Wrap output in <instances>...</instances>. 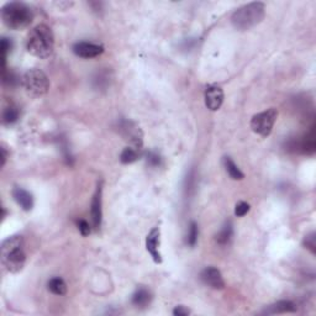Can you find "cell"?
I'll return each mask as SVG.
<instances>
[{"label": "cell", "mask_w": 316, "mask_h": 316, "mask_svg": "<svg viewBox=\"0 0 316 316\" xmlns=\"http://www.w3.org/2000/svg\"><path fill=\"white\" fill-rule=\"evenodd\" d=\"M1 166H4L5 162H6V157H7V153H6V150H5V147H1Z\"/></svg>", "instance_id": "obj_29"}, {"label": "cell", "mask_w": 316, "mask_h": 316, "mask_svg": "<svg viewBox=\"0 0 316 316\" xmlns=\"http://www.w3.org/2000/svg\"><path fill=\"white\" fill-rule=\"evenodd\" d=\"M73 52L78 57L82 58H95L104 52V47L92 42H78L73 46Z\"/></svg>", "instance_id": "obj_12"}, {"label": "cell", "mask_w": 316, "mask_h": 316, "mask_svg": "<svg viewBox=\"0 0 316 316\" xmlns=\"http://www.w3.org/2000/svg\"><path fill=\"white\" fill-rule=\"evenodd\" d=\"M304 246L307 247L308 250H310L313 254L316 253V242H315V234H314V232H313V234H310V235H308V236H305Z\"/></svg>", "instance_id": "obj_25"}, {"label": "cell", "mask_w": 316, "mask_h": 316, "mask_svg": "<svg viewBox=\"0 0 316 316\" xmlns=\"http://www.w3.org/2000/svg\"><path fill=\"white\" fill-rule=\"evenodd\" d=\"M205 105L210 111H217L224 103V90L219 85H208L204 93Z\"/></svg>", "instance_id": "obj_9"}, {"label": "cell", "mask_w": 316, "mask_h": 316, "mask_svg": "<svg viewBox=\"0 0 316 316\" xmlns=\"http://www.w3.org/2000/svg\"><path fill=\"white\" fill-rule=\"evenodd\" d=\"M2 82H4V84L9 85V87H16V85L21 82V79H20V77L17 75L16 72H14V70L11 69H5L2 70Z\"/></svg>", "instance_id": "obj_21"}, {"label": "cell", "mask_w": 316, "mask_h": 316, "mask_svg": "<svg viewBox=\"0 0 316 316\" xmlns=\"http://www.w3.org/2000/svg\"><path fill=\"white\" fill-rule=\"evenodd\" d=\"M1 20L7 29L19 31L30 26L34 20V12L25 2L11 1L1 7Z\"/></svg>", "instance_id": "obj_3"}, {"label": "cell", "mask_w": 316, "mask_h": 316, "mask_svg": "<svg viewBox=\"0 0 316 316\" xmlns=\"http://www.w3.org/2000/svg\"><path fill=\"white\" fill-rule=\"evenodd\" d=\"M151 300H152V294L145 287L137 288L132 295V304L136 308H146L150 304Z\"/></svg>", "instance_id": "obj_14"}, {"label": "cell", "mask_w": 316, "mask_h": 316, "mask_svg": "<svg viewBox=\"0 0 316 316\" xmlns=\"http://www.w3.org/2000/svg\"><path fill=\"white\" fill-rule=\"evenodd\" d=\"M27 51L40 60H46L55 50V36L51 27L45 24L35 26L30 31L26 41Z\"/></svg>", "instance_id": "obj_1"}, {"label": "cell", "mask_w": 316, "mask_h": 316, "mask_svg": "<svg viewBox=\"0 0 316 316\" xmlns=\"http://www.w3.org/2000/svg\"><path fill=\"white\" fill-rule=\"evenodd\" d=\"M201 280L212 289L221 290L225 288V280L221 272L215 267H206L200 274Z\"/></svg>", "instance_id": "obj_10"}, {"label": "cell", "mask_w": 316, "mask_h": 316, "mask_svg": "<svg viewBox=\"0 0 316 316\" xmlns=\"http://www.w3.org/2000/svg\"><path fill=\"white\" fill-rule=\"evenodd\" d=\"M265 6L263 2L254 1L239 7L232 14L231 22L234 27L240 31H246L258 25L264 19Z\"/></svg>", "instance_id": "obj_4"}, {"label": "cell", "mask_w": 316, "mask_h": 316, "mask_svg": "<svg viewBox=\"0 0 316 316\" xmlns=\"http://www.w3.org/2000/svg\"><path fill=\"white\" fill-rule=\"evenodd\" d=\"M159 237H161V230H159V227H153L148 232L147 237H146V250L151 254L155 263H162V256L158 251Z\"/></svg>", "instance_id": "obj_11"}, {"label": "cell", "mask_w": 316, "mask_h": 316, "mask_svg": "<svg viewBox=\"0 0 316 316\" xmlns=\"http://www.w3.org/2000/svg\"><path fill=\"white\" fill-rule=\"evenodd\" d=\"M26 253L24 251V239L15 235L1 244V263L7 272L17 273L24 268Z\"/></svg>", "instance_id": "obj_2"}, {"label": "cell", "mask_w": 316, "mask_h": 316, "mask_svg": "<svg viewBox=\"0 0 316 316\" xmlns=\"http://www.w3.org/2000/svg\"><path fill=\"white\" fill-rule=\"evenodd\" d=\"M21 84L25 92L32 98L44 97L50 89V80L41 69L32 68L21 78Z\"/></svg>", "instance_id": "obj_5"}, {"label": "cell", "mask_w": 316, "mask_h": 316, "mask_svg": "<svg viewBox=\"0 0 316 316\" xmlns=\"http://www.w3.org/2000/svg\"><path fill=\"white\" fill-rule=\"evenodd\" d=\"M92 220H93V226L94 229L100 230L102 227V221H103V183H98L97 189H95V193L93 195L92 200Z\"/></svg>", "instance_id": "obj_8"}, {"label": "cell", "mask_w": 316, "mask_h": 316, "mask_svg": "<svg viewBox=\"0 0 316 316\" xmlns=\"http://www.w3.org/2000/svg\"><path fill=\"white\" fill-rule=\"evenodd\" d=\"M77 226H78V230H79V232L82 234V236H88V235H90V232H92L90 225L88 224L85 220H78Z\"/></svg>", "instance_id": "obj_26"}, {"label": "cell", "mask_w": 316, "mask_h": 316, "mask_svg": "<svg viewBox=\"0 0 316 316\" xmlns=\"http://www.w3.org/2000/svg\"><path fill=\"white\" fill-rule=\"evenodd\" d=\"M47 287H49L50 292L55 295H64L67 293V284L60 277L52 278L49 282V284H47Z\"/></svg>", "instance_id": "obj_19"}, {"label": "cell", "mask_w": 316, "mask_h": 316, "mask_svg": "<svg viewBox=\"0 0 316 316\" xmlns=\"http://www.w3.org/2000/svg\"><path fill=\"white\" fill-rule=\"evenodd\" d=\"M189 314H190V310L187 309V308L183 307V305H179V307H177L176 309L173 310L174 316H187Z\"/></svg>", "instance_id": "obj_28"}, {"label": "cell", "mask_w": 316, "mask_h": 316, "mask_svg": "<svg viewBox=\"0 0 316 316\" xmlns=\"http://www.w3.org/2000/svg\"><path fill=\"white\" fill-rule=\"evenodd\" d=\"M232 235H234V229H232V222L227 221L226 224L222 226V229L220 230L219 234L216 235V241L217 244L224 246L230 242V240L232 239Z\"/></svg>", "instance_id": "obj_18"}, {"label": "cell", "mask_w": 316, "mask_h": 316, "mask_svg": "<svg viewBox=\"0 0 316 316\" xmlns=\"http://www.w3.org/2000/svg\"><path fill=\"white\" fill-rule=\"evenodd\" d=\"M138 157H140L138 150H136V148H133V147H126L125 150L121 152L120 161H121V163H124V164H130V163H133V162L137 161Z\"/></svg>", "instance_id": "obj_20"}, {"label": "cell", "mask_w": 316, "mask_h": 316, "mask_svg": "<svg viewBox=\"0 0 316 316\" xmlns=\"http://www.w3.org/2000/svg\"><path fill=\"white\" fill-rule=\"evenodd\" d=\"M11 41L6 37H2L1 39V55H2V69H5V65H6V58L7 53L11 51Z\"/></svg>", "instance_id": "obj_23"}, {"label": "cell", "mask_w": 316, "mask_h": 316, "mask_svg": "<svg viewBox=\"0 0 316 316\" xmlns=\"http://www.w3.org/2000/svg\"><path fill=\"white\" fill-rule=\"evenodd\" d=\"M12 198L14 200L21 206L22 210L30 211L34 208V198H32V194L30 191L25 190L24 188H20V187H15L12 189Z\"/></svg>", "instance_id": "obj_13"}, {"label": "cell", "mask_w": 316, "mask_h": 316, "mask_svg": "<svg viewBox=\"0 0 316 316\" xmlns=\"http://www.w3.org/2000/svg\"><path fill=\"white\" fill-rule=\"evenodd\" d=\"M278 118V111L274 108L267 109V110L262 111V113L256 114L253 118L251 119V128L254 133L262 136V137H267L270 135L274 126L275 121Z\"/></svg>", "instance_id": "obj_6"}, {"label": "cell", "mask_w": 316, "mask_h": 316, "mask_svg": "<svg viewBox=\"0 0 316 316\" xmlns=\"http://www.w3.org/2000/svg\"><path fill=\"white\" fill-rule=\"evenodd\" d=\"M250 211V204H247L246 201H240L236 204V208H235V215L237 217H242Z\"/></svg>", "instance_id": "obj_24"}, {"label": "cell", "mask_w": 316, "mask_h": 316, "mask_svg": "<svg viewBox=\"0 0 316 316\" xmlns=\"http://www.w3.org/2000/svg\"><path fill=\"white\" fill-rule=\"evenodd\" d=\"M198 225L196 222L191 221L190 225H189V231H188V237H187V242L190 247H194L196 245V241H198Z\"/></svg>", "instance_id": "obj_22"}, {"label": "cell", "mask_w": 316, "mask_h": 316, "mask_svg": "<svg viewBox=\"0 0 316 316\" xmlns=\"http://www.w3.org/2000/svg\"><path fill=\"white\" fill-rule=\"evenodd\" d=\"M20 118V110L16 105L10 104L9 106L4 109L2 111V123L5 125H11V124H15Z\"/></svg>", "instance_id": "obj_17"}, {"label": "cell", "mask_w": 316, "mask_h": 316, "mask_svg": "<svg viewBox=\"0 0 316 316\" xmlns=\"http://www.w3.org/2000/svg\"><path fill=\"white\" fill-rule=\"evenodd\" d=\"M297 312V305L290 300H280L275 304L270 305L267 314H285V313H295Z\"/></svg>", "instance_id": "obj_15"}, {"label": "cell", "mask_w": 316, "mask_h": 316, "mask_svg": "<svg viewBox=\"0 0 316 316\" xmlns=\"http://www.w3.org/2000/svg\"><path fill=\"white\" fill-rule=\"evenodd\" d=\"M120 132L123 137L133 146V148L140 150L142 147V131L135 123L130 120L123 121L120 124Z\"/></svg>", "instance_id": "obj_7"}, {"label": "cell", "mask_w": 316, "mask_h": 316, "mask_svg": "<svg viewBox=\"0 0 316 316\" xmlns=\"http://www.w3.org/2000/svg\"><path fill=\"white\" fill-rule=\"evenodd\" d=\"M224 166L230 178H232L234 181H242L245 178V174L240 171V168L232 161L231 157H224Z\"/></svg>", "instance_id": "obj_16"}, {"label": "cell", "mask_w": 316, "mask_h": 316, "mask_svg": "<svg viewBox=\"0 0 316 316\" xmlns=\"http://www.w3.org/2000/svg\"><path fill=\"white\" fill-rule=\"evenodd\" d=\"M147 163L152 167H158L161 164V157L155 152L147 153Z\"/></svg>", "instance_id": "obj_27"}]
</instances>
